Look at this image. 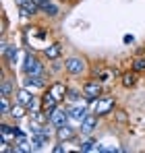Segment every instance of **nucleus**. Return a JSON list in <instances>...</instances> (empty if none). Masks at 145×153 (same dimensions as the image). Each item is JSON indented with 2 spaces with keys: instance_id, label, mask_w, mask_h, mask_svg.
Segmentation results:
<instances>
[{
  "instance_id": "26",
  "label": "nucleus",
  "mask_w": 145,
  "mask_h": 153,
  "mask_svg": "<svg viewBox=\"0 0 145 153\" xmlns=\"http://www.w3.org/2000/svg\"><path fill=\"white\" fill-rule=\"evenodd\" d=\"M60 2H75V0H60Z\"/></svg>"
},
{
  "instance_id": "16",
  "label": "nucleus",
  "mask_w": 145,
  "mask_h": 153,
  "mask_svg": "<svg viewBox=\"0 0 145 153\" xmlns=\"http://www.w3.org/2000/svg\"><path fill=\"white\" fill-rule=\"evenodd\" d=\"M15 91V85L6 79V64H4V71H2V81H0V95L4 97H10V93Z\"/></svg>"
},
{
  "instance_id": "10",
  "label": "nucleus",
  "mask_w": 145,
  "mask_h": 153,
  "mask_svg": "<svg viewBox=\"0 0 145 153\" xmlns=\"http://www.w3.org/2000/svg\"><path fill=\"white\" fill-rule=\"evenodd\" d=\"M48 93L50 95H54L58 102L62 103L64 100H67V93H69V87L62 83V81H54L52 85H48Z\"/></svg>"
},
{
  "instance_id": "7",
  "label": "nucleus",
  "mask_w": 145,
  "mask_h": 153,
  "mask_svg": "<svg viewBox=\"0 0 145 153\" xmlns=\"http://www.w3.org/2000/svg\"><path fill=\"white\" fill-rule=\"evenodd\" d=\"M87 108L83 105V103L77 102V105H72V108H69V122H75L77 126H81V122L85 120V116H87Z\"/></svg>"
},
{
  "instance_id": "4",
  "label": "nucleus",
  "mask_w": 145,
  "mask_h": 153,
  "mask_svg": "<svg viewBox=\"0 0 145 153\" xmlns=\"http://www.w3.org/2000/svg\"><path fill=\"white\" fill-rule=\"evenodd\" d=\"M114 108H116V102H114V97H97L96 102L91 103V108H89V112H93L96 116H108L110 112H114Z\"/></svg>"
},
{
  "instance_id": "15",
  "label": "nucleus",
  "mask_w": 145,
  "mask_h": 153,
  "mask_svg": "<svg viewBox=\"0 0 145 153\" xmlns=\"http://www.w3.org/2000/svg\"><path fill=\"white\" fill-rule=\"evenodd\" d=\"M15 95H17V102L23 103L25 108H27L29 103L33 102V97H35V95H33V91H31V89H27V87H21V89H17V93H15Z\"/></svg>"
},
{
  "instance_id": "5",
  "label": "nucleus",
  "mask_w": 145,
  "mask_h": 153,
  "mask_svg": "<svg viewBox=\"0 0 145 153\" xmlns=\"http://www.w3.org/2000/svg\"><path fill=\"white\" fill-rule=\"evenodd\" d=\"M99 95H102V83H99L97 79L96 81H85V83H83V97H85L87 102L93 103Z\"/></svg>"
},
{
  "instance_id": "12",
  "label": "nucleus",
  "mask_w": 145,
  "mask_h": 153,
  "mask_svg": "<svg viewBox=\"0 0 145 153\" xmlns=\"http://www.w3.org/2000/svg\"><path fill=\"white\" fill-rule=\"evenodd\" d=\"M42 54H44V58H46V60L54 62V60H58V58L62 56V44H60V42H52V44H50Z\"/></svg>"
},
{
  "instance_id": "17",
  "label": "nucleus",
  "mask_w": 145,
  "mask_h": 153,
  "mask_svg": "<svg viewBox=\"0 0 145 153\" xmlns=\"http://www.w3.org/2000/svg\"><path fill=\"white\" fill-rule=\"evenodd\" d=\"M56 137H58V141H71L72 137H75V128H71L69 124H64V126H58L56 128Z\"/></svg>"
},
{
  "instance_id": "13",
  "label": "nucleus",
  "mask_w": 145,
  "mask_h": 153,
  "mask_svg": "<svg viewBox=\"0 0 145 153\" xmlns=\"http://www.w3.org/2000/svg\"><path fill=\"white\" fill-rule=\"evenodd\" d=\"M97 118H99V116H96L93 112H91V114H87V116H85V120L81 122L79 130H81L83 134H91V132L97 128Z\"/></svg>"
},
{
  "instance_id": "23",
  "label": "nucleus",
  "mask_w": 145,
  "mask_h": 153,
  "mask_svg": "<svg viewBox=\"0 0 145 153\" xmlns=\"http://www.w3.org/2000/svg\"><path fill=\"white\" fill-rule=\"evenodd\" d=\"M67 100H69V102H79V100H81V93H79L77 89H69V93H67Z\"/></svg>"
},
{
  "instance_id": "24",
  "label": "nucleus",
  "mask_w": 145,
  "mask_h": 153,
  "mask_svg": "<svg viewBox=\"0 0 145 153\" xmlns=\"http://www.w3.org/2000/svg\"><path fill=\"white\" fill-rule=\"evenodd\" d=\"M52 151H54V153H64V151H67V147H64V143L60 141V143H58V145H56V147H54Z\"/></svg>"
},
{
  "instance_id": "22",
  "label": "nucleus",
  "mask_w": 145,
  "mask_h": 153,
  "mask_svg": "<svg viewBox=\"0 0 145 153\" xmlns=\"http://www.w3.org/2000/svg\"><path fill=\"white\" fill-rule=\"evenodd\" d=\"M131 66H133L135 73H145V56H137Z\"/></svg>"
},
{
  "instance_id": "9",
  "label": "nucleus",
  "mask_w": 145,
  "mask_h": 153,
  "mask_svg": "<svg viewBox=\"0 0 145 153\" xmlns=\"http://www.w3.org/2000/svg\"><path fill=\"white\" fill-rule=\"evenodd\" d=\"M23 87L31 89V91H40V89H46V76L40 75H27L23 79Z\"/></svg>"
},
{
  "instance_id": "25",
  "label": "nucleus",
  "mask_w": 145,
  "mask_h": 153,
  "mask_svg": "<svg viewBox=\"0 0 145 153\" xmlns=\"http://www.w3.org/2000/svg\"><path fill=\"white\" fill-rule=\"evenodd\" d=\"M133 42V35H124V44H131Z\"/></svg>"
},
{
  "instance_id": "11",
  "label": "nucleus",
  "mask_w": 145,
  "mask_h": 153,
  "mask_svg": "<svg viewBox=\"0 0 145 153\" xmlns=\"http://www.w3.org/2000/svg\"><path fill=\"white\" fill-rule=\"evenodd\" d=\"M37 4H40V13H44L50 19L60 15V8H58V4H54V0H37Z\"/></svg>"
},
{
  "instance_id": "3",
  "label": "nucleus",
  "mask_w": 145,
  "mask_h": 153,
  "mask_svg": "<svg viewBox=\"0 0 145 153\" xmlns=\"http://www.w3.org/2000/svg\"><path fill=\"white\" fill-rule=\"evenodd\" d=\"M64 71L71 76H81L87 73V60L83 56H69L64 60Z\"/></svg>"
},
{
  "instance_id": "8",
  "label": "nucleus",
  "mask_w": 145,
  "mask_h": 153,
  "mask_svg": "<svg viewBox=\"0 0 145 153\" xmlns=\"http://www.w3.org/2000/svg\"><path fill=\"white\" fill-rule=\"evenodd\" d=\"M15 2H17L21 15H25V17H33V15L40 13V4H37V0H15Z\"/></svg>"
},
{
  "instance_id": "18",
  "label": "nucleus",
  "mask_w": 145,
  "mask_h": 153,
  "mask_svg": "<svg viewBox=\"0 0 145 153\" xmlns=\"http://www.w3.org/2000/svg\"><path fill=\"white\" fill-rule=\"evenodd\" d=\"M120 83H122V87H126V89L135 87V85H137V73H135V71H126V73H122V75H120Z\"/></svg>"
},
{
  "instance_id": "2",
  "label": "nucleus",
  "mask_w": 145,
  "mask_h": 153,
  "mask_svg": "<svg viewBox=\"0 0 145 153\" xmlns=\"http://www.w3.org/2000/svg\"><path fill=\"white\" fill-rule=\"evenodd\" d=\"M23 73L25 75H40V76H46V66L44 62L35 56V54H25V60H23Z\"/></svg>"
},
{
  "instance_id": "6",
  "label": "nucleus",
  "mask_w": 145,
  "mask_h": 153,
  "mask_svg": "<svg viewBox=\"0 0 145 153\" xmlns=\"http://www.w3.org/2000/svg\"><path fill=\"white\" fill-rule=\"evenodd\" d=\"M50 124L52 126H64V124H69V108H56L52 114H50Z\"/></svg>"
},
{
  "instance_id": "19",
  "label": "nucleus",
  "mask_w": 145,
  "mask_h": 153,
  "mask_svg": "<svg viewBox=\"0 0 145 153\" xmlns=\"http://www.w3.org/2000/svg\"><path fill=\"white\" fill-rule=\"evenodd\" d=\"M27 112H29V110H27V108H25L23 103H13V110H10V118H13V120H21V118H25V116H27Z\"/></svg>"
},
{
  "instance_id": "21",
  "label": "nucleus",
  "mask_w": 145,
  "mask_h": 153,
  "mask_svg": "<svg viewBox=\"0 0 145 153\" xmlns=\"http://www.w3.org/2000/svg\"><path fill=\"white\" fill-rule=\"evenodd\" d=\"M10 110H13L10 100L4 97V95H0V114H2V118H4V116H10Z\"/></svg>"
},
{
  "instance_id": "1",
  "label": "nucleus",
  "mask_w": 145,
  "mask_h": 153,
  "mask_svg": "<svg viewBox=\"0 0 145 153\" xmlns=\"http://www.w3.org/2000/svg\"><path fill=\"white\" fill-rule=\"evenodd\" d=\"M25 39L29 42L31 50H46L52 42H48V31H44L42 27H27L25 29Z\"/></svg>"
},
{
  "instance_id": "14",
  "label": "nucleus",
  "mask_w": 145,
  "mask_h": 153,
  "mask_svg": "<svg viewBox=\"0 0 145 153\" xmlns=\"http://www.w3.org/2000/svg\"><path fill=\"white\" fill-rule=\"evenodd\" d=\"M58 105H60V102H58V100H56L54 95H50L48 91H46V93L42 95V110H44V112H46L48 116L52 114V112H54V110H56V108H58Z\"/></svg>"
},
{
  "instance_id": "20",
  "label": "nucleus",
  "mask_w": 145,
  "mask_h": 153,
  "mask_svg": "<svg viewBox=\"0 0 145 153\" xmlns=\"http://www.w3.org/2000/svg\"><path fill=\"white\" fill-rule=\"evenodd\" d=\"M116 75H118V71H97V81L104 85V83H110Z\"/></svg>"
}]
</instances>
